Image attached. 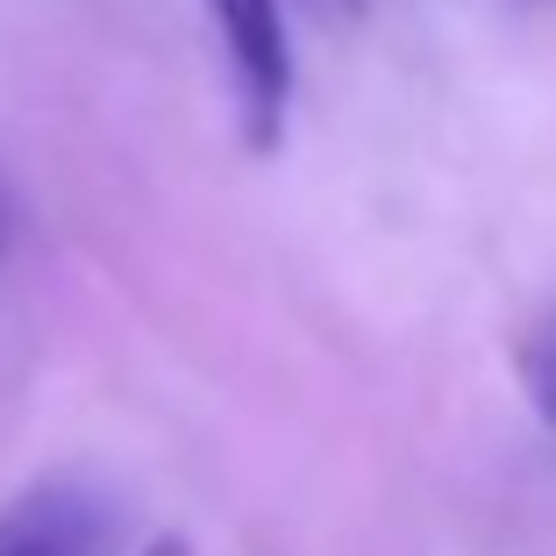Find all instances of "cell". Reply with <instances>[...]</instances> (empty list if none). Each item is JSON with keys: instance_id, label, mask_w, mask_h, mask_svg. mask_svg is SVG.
<instances>
[{"instance_id": "7a4b0ae2", "label": "cell", "mask_w": 556, "mask_h": 556, "mask_svg": "<svg viewBox=\"0 0 556 556\" xmlns=\"http://www.w3.org/2000/svg\"><path fill=\"white\" fill-rule=\"evenodd\" d=\"M108 528H100V507L86 492L43 485L29 492L8 521H0V556H100Z\"/></svg>"}, {"instance_id": "5b68a950", "label": "cell", "mask_w": 556, "mask_h": 556, "mask_svg": "<svg viewBox=\"0 0 556 556\" xmlns=\"http://www.w3.org/2000/svg\"><path fill=\"white\" fill-rule=\"evenodd\" d=\"M343 8H364V0H343Z\"/></svg>"}, {"instance_id": "6da1fadb", "label": "cell", "mask_w": 556, "mask_h": 556, "mask_svg": "<svg viewBox=\"0 0 556 556\" xmlns=\"http://www.w3.org/2000/svg\"><path fill=\"white\" fill-rule=\"evenodd\" d=\"M207 22L222 36V58H229L250 150H271L278 129H286V100H293V36H286V15H278V0H207Z\"/></svg>"}, {"instance_id": "277c9868", "label": "cell", "mask_w": 556, "mask_h": 556, "mask_svg": "<svg viewBox=\"0 0 556 556\" xmlns=\"http://www.w3.org/2000/svg\"><path fill=\"white\" fill-rule=\"evenodd\" d=\"M157 556H179V542H164V549H157Z\"/></svg>"}, {"instance_id": "3957f363", "label": "cell", "mask_w": 556, "mask_h": 556, "mask_svg": "<svg viewBox=\"0 0 556 556\" xmlns=\"http://www.w3.org/2000/svg\"><path fill=\"white\" fill-rule=\"evenodd\" d=\"M528 364H535V371H528V386H535V407H542V414H556V328L542 336V350H535Z\"/></svg>"}]
</instances>
